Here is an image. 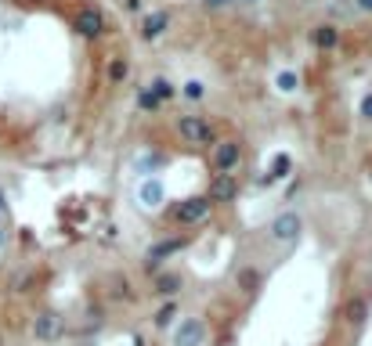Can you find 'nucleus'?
<instances>
[{
    "label": "nucleus",
    "instance_id": "obj_5",
    "mask_svg": "<svg viewBox=\"0 0 372 346\" xmlns=\"http://www.w3.org/2000/svg\"><path fill=\"white\" fill-rule=\"evenodd\" d=\"M242 166V141L239 137H221L210 148V170L214 173H235Z\"/></svg>",
    "mask_w": 372,
    "mask_h": 346
},
{
    "label": "nucleus",
    "instance_id": "obj_17",
    "mask_svg": "<svg viewBox=\"0 0 372 346\" xmlns=\"http://www.w3.org/2000/svg\"><path fill=\"white\" fill-rule=\"evenodd\" d=\"M149 91L156 94L159 105H167V101L177 98V83H174L170 76H152V80H149Z\"/></svg>",
    "mask_w": 372,
    "mask_h": 346
},
{
    "label": "nucleus",
    "instance_id": "obj_31",
    "mask_svg": "<svg viewBox=\"0 0 372 346\" xmlns=\"http://www.w3.org/2000/svg\"><path fill=\"white\" fill-rule=\"evenodd\" d=\"M239 4H260V0H239Z\"/></svg>",
    "mask_w": 372,
    "mask_h": 346
},
{
    "label": "nucleus",
    "instance_id": "obj_6",
    "mask_svg": "<svg viewBox=\"0 0 372 346\" xmlns=\"http://www.w3.org/2000/svg\"><path fill=\"white\" fill-rule=\"evenodd\" d=\"M192 246V238L188 234H174V238H159L156 246H149V253H144V267L149 271H159L163 264H167L170 256H177V253H184Z\"/></svg>",
    "mask_w": 372,
    "mask_h": 346
},
{
    "label": "nucleus",
    "instance_id": "obj_27",
    "mask_svg": "<svg viewBox=\"0 0 372 346\" xmlns=\"http://www.w3.org/2000/svg\"><path fill=\"white\" fill-rule=\"evenodd\" d=\"M355 4H358L362 15H372V0H355Z\"/></svg>",
    "mask_w": 372,
    "mask_h": 346
},
{
    "label": "nucleus",
    "instance_id": "obj_33",
    "mask_svg": "<svg viewBox=\"0 0 372 346\" xmlns=\"http://www.w3.org/2000/svg\"><path fill=\"white\" fill-rule=\"evenodd\" d=\"M29 4H44V0H29Z\"/></svg>",
    "mask_w": 372,
    "mask_h": 346
},
{
    "label": "nucleus",
    "instance_id": "obj_1",
    "mask_svg": "<svg viewBox=\"0 0 372 346\" xmlns=\"http://www.w3.org/2000/svg\"><path fill=\"white\" fill-rule=\"evenodd\" d=\"M214 216V202L206 195H188V199H177L170 209H167V220L177 224V227H199Z\"/></svg>",
    "mask_w": 372,
    "mask_h": 346
},
{
    "label": "nucleus",
    "instance_id": "obj_16",
    "mask_svg": "<svg viewBox=\"0 0 372 346\" xmlns=\"http://www.w3.org/2000/svg\"><path fill=\"white\" fill-rule=\"evenodd\" d=\"M105 296H109L112 303H131V299H134V292H131V278L123 274V271H112L109 281H105Z\"/></svg>",
    "mask_w": 372,
    "mask_h": 346
},
{
    "label": "nucleus",
    "instance_id": "obj_22",
    "mask_svg": "<svg viewBox=\"0 0 372 346\" xmlns=\"http://www.w3.org/2000/svg\"><path fill=\"white\" fill-rule=\"evenodd\" d=\"M289 170H293V159H289V156H275V159H271V170H267V181L289 177Z\"/></svg>",
    "mask_w": 372,
    "mask_h": 346
},
{
    "label": "nucleus",
    "instance_id": "obj_30",
    "mask_svg": "<svg viewBox=\"0 0 372 346\" xmlns=\"http://www.w3.org/2000/svg\"><path fill=\"white\" fill-rule=\"evenodd\" d=\"M134 346H149V339H144V336H134Z\"/></svg>",
    "mask_w": 372,
    "mask_h": 346
},
{
    "label": "nucleus",
    "instance_id": "obj_21",
    "mask_svg": "<svg viewBox=\"0 0 372 346\" xmlns=\"http://www.w3.org/2000/svg\"><path fill=\"white\" fill-rule=\"evenodd\" d=\"M127 73H131L127 58H109V65H105V76H109V83H123V80H127Z\"/></svg>",
    "mask_w": 372,
    "mask_h": 346
},
{
    "label": "nucleus",
    "instance_id": "obj_11",
    "mask_svg": "<svg viewBox=\"0 0 372 346\" xmlns=\"http://www.w3.org/2000/svg\"><path fill=\"white\" fill-rule=\"evenodd\" d=\"M206 199H210L214 206H217V202H235V199H239L235 173H214V184H210V191H206Z\"/></svg>",
    "mask_w": 372,
    "mask_h": 346
},
{
    "label": "nucleus",
    "instance_id": "obj_9",
    "mask_svg": "<svg viewBox=\"0 0 372 346\" xmlns=\"http://www.w3.org/2000/svg\"><path fill=\"white\" fill-rule=\"evenodd\" d=\"M167 29H170V11H144L141 15V22H137V36L144 40V43H156V40H163L167 36Z\"/></svg>",
    "mask_w": 372,
    "mask_h": 346
},
{
    "label": "nucleus",
    "instance_id": "obj_23",
    "mask_svg": "<svg viewBox=\"0 0 372 346\" xmlns=\"http://www.w3.org/2000/svg\"><path fill=\"white\" fill-rule=\"evenodd\" d=\"M137 108H141V112H159V101H156V94L149 91V86H141V91H137Z\"/></svg>",
    "mask_w": 372,
    "mask_h": 346
},
{
    "label": "nucleus",
    "instance_id": "obj_14",
    "mask_svg": "<svg viewBox=\"0 0 372 346\" xmlns=\"http://www.w3.org/2000/svg\"><path fill=\"white\" fill-rule=\"evenodd\" d=\"M260 285H264V271H260V267H253V264L239 267V274H235V289H239L246 299H253V296L260 292Z\"/></svg>",
    "mask_w": 372,
    "mask_h": 346
},
{
    "label": "nucleus",
    "instance_id": "obj_24",
    "mask_svg": "<svg viewBox=\"0 0 372 346\" xmlns=\"http://www.w3.org/2000/svg\"><path fill=\"white\" fill-rule=\"evenodd\" d=\"M358 116H362L365 123H372V91L362 94V101H358Z\"/></svg>",
    "mask_w": 372,
    "mask_h": 346
},
{
    "label": "nucleus",
    "instance_id": "obj_28",
    "mask_svg": "<svg viewBox=\"0 0 372 346\" xmlns=\"http://www.w3.org/2000/svg\"><path fill=\"white\" fill-rule=\"evenodd\" d=\"M8 238H11V234H8V224H0V249H8Z\"/></svg>",
    "mask_w": 372,
    "mask_h": 346
},
{
    "label": "nucleus",
    "instance_id": "obj_7",
    "mask_svg": "<svg viewBox=\"0 0 372 346\" xmlns=\"http://www.w3.org/2000/svg\"><path fill=\"white\" fill-rule=\"evenodd\" d=\"M61 336H66V317H61L58 310H40L33 317V339L40 346H54Z\"/></svg>",
    "mask_w": 372,
    "mask_h": 346
},
{
    "label": "nucleus",
    "instance_id": "obj_25",
    "mask_svg": "<svg viewBox=\"0 0 372 346\" xmlns=\"http://www.w3.org/2000/svg\"><path fill=\"white\" fill-rule=\"evenodd\" d=\"M199 4H202L206 11H224V8H232V4H239V0H199Z\"/></svg>",
    "mask_w": 372,
    "mask_h": 346
},
{
    "label": "nucleus",
    "instance_id": "obj_2",
    "mask_svg": "<svg viewBox=\"0 0 372 346\" xmlns=\"http://www.w3.org/2000/svg\"><path fill=\"white\" fill-rule=\"evenodd\" d=\"M177 137H181V144H188V148H214L217 130H214V123L206 116L184 112V116H177Z\"/></svg>",
    "mask_w": 372,
    "mask_h": 346
},
{
    "label": "nucleus",
    "instance_id": "obj_19",
    "mask_svg": "<svg viewBox=\"0 0 372 346\" xmlns=\"http://www.w3.org/2000/svg\"><path fill=\"white\" fill-rule=\"evenodd\" d=\"M177 94H181V98H184V101H192V105H199V101H202V98H206V83H202V80H195V76H192V80H184V83H181V86H177Z\"/></svg>",
    "mask_w": 372,
    "mask_h": 346
},
{
    "label": "nucleus",
    "instance_id": "obj_10",
    "mask_svg": "<svg viewBox=\"0 0 372 346\" xmlns=\"http://www.w3.org/2000/svg\"><path fill=\"white\" fill-rule=\"evenodd\" d=\"M163 202H167V184H163L159 177H144L137 184V206L156 213V209H163Z\"/></svg>",
    "mask_w": 372,
    "mask_h": 346
},
{
    "label": "nucleus",
    "instance_id": "obj_12",
    "mask_svg": "<svg viewBox=\"0 0 372 346\" xmlns=\"http://www.w3.org/2000/svg\"><path fill=\"white\" fill-rule=\"evenodd\" d=\"M307 40H311L315 51H336L340 47V26H333V22H318V26H311Z\"/></svg>",
    "mask_w": 372,
    "mask_h": 346
},
{
    "label": "nucleus",
    "instance_id": "obj_3",
    "mask_svg": "<svg viewBox=\"0 0 372 346\" xmlns=\"http://www.w3.org/2000/svg\"><path fill=\"white\" fill-rule=\"evenodd\" d=\"M304 234V216L297 209H282L271 224H267V238L278 246V249H293Z\"/></svg>",
    "mask_w": 372,
    "mask_h": 346
},
{
    "label": "nucleus",
    "instance_id": "obj_29",
    "mask_svg": "<svg viewBox=\"0 0 372 346\" xmlns=\"http://www.w3.org/2000/svg\"><path fill=\"white\" fill-rule=\"evenodd\" d=\"M127 4V11H141V0H123Z\"/></svg>",
    "mask_w": 372,
    "mask_h": 346
},
{
    "label": "nucleus",
    "instance_id": "obj_13",
    "mask_svg": "<svg viewBox=\"0 0 372 346\" xmlns=\"http://www.w3.org/2000/svg\"><path fill=\"white\" fill-rule=\"evenodd\" d=\"M340 317H343L347 329H362V324L369 321V296H350L340 307Z\"/></svg>",
    "mask_w": 372,
    "mask_h": 346
},
{
    "label": "nucleus",
    "instance_id": "obj_4",
    "mask_svg": "<svg viewBox=\"0 0 372 346\" xmlns=\"http://www.w3.org/2000/svg\"><path fill=\"white\" fill-rule=\"evenodd\" d=\"M73 29H76L80 40H101L109 33V18H105V11H101L98 4H84L73 15Z\"/></svg>",
    "mask_w": 372,
    "mask_h": 346
},
{
    "label": "nucleus",
    "instance_id": "obj_20",
    "mask_svg": "<svg viewBox=\"0 0 372 346\" xmlns=\"http://www.w3.org/2000/svg\"><path fill=\"white\" fill-rule=\"evenodd\" d=\"M275 91H278V94H297V91H300V76H297L293 69H282V73L275 76Z\"/></svg>",
    "mask_w": 372,
    "mask_h": 346
},
{
    "label": "nucleus",
    "instance_id": "obj_26",
    "mask_svg": "<svg viewBox=\"0 0 372 346\" xmlns=\"http://www.w3.org/2000/svg\"><path fill=\"white\" fill-rule=\"evenodd\" d=\"M0 224H8V195L0 191Z\"/></svg>",
    "mask_w": 372,
    "mask_h": 346
},
{
    "label": "nucleus",
    "instance_id": "obj_15",
    "mask_svg": "<svg viewBox=\"0 0 372 346\" xmlns=\"http://www.w3.org/2000/svg\"><path fill=\"white\" fill-rule=\"evenodd\" d=\"M181 285H184V278H181L177 271H156L152 292H156V296H163V299H177Z\"/></svg>",
    "mask_w": 372,
    "mask_h": 346
},
{
    "label": "nucleus",
    "instance_id": "obj_32",
    "mask_svg": "<svg viewBox=\"0 0 372 346\" xmlns=\"http://www.w3.org/2000/svg\"><path fill=\"white\" fill-rule=\"evenodd\" d=\"M0 346H8V343H4V332H0Z\"/></svg>",
    "mask_w": 372,
    "mask_h": 346
},
{
    "label": "nucleus",
    "instance_id": "obj_18",
    "mask_svg": "<svg viewBox=\"0 0 372 346\" xmlns=\"http://www.w3.org/2000/svg\"><path fill=\"white\" fill-rule=\"evenodd\" d=\"M177 321V299H167L163 307L152 314V329H159V332H167L170 324Z\"/></svg>",
    "mask_w": 372,
    "mask_h": 346
},
{
    "label": "nucleus",
    "instance_id": "obj_8",
    "mask_svg": "<svg viewBox=\"0 0 372 346\" xmlns=\"http://www.w3.org/2000/svg\"><path fill=\"white\" fill-rule=\"evenodd\" d=\"M206 339H210V324H206V317H184L174 329L170 346H206Z\"/></svg>",
    "mask_w": 372,
    "mask_h": 346
}]
</instances>
